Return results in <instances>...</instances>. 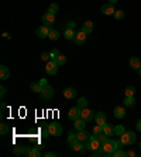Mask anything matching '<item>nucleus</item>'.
<instances>
[{
    "label": "nucleus",
    "instance_id": "a18cd8bd",
    "mask_svg": "<svg viewBox=\"0 0 141 157\" xmlns=\"http://www.w3.org/2000/svg\"><path fill=\"white\" fill-rule=\"evenodd\" d=\"M4 95H6V88H4V86H2V88H0V96L3 98Z\"/></svg>",
    "mask_w": 141,
    "mask_h": 157
},
{
    "label": "nucleus",
    "instance_id": "423d86ee",
    "mask_svg": "<svg viewBox=\"0 0 141 157\" xmlns=\"http://www.w3.org/2000/svg\"><path fill=\"white\" fill-rule=\"evenodd\" d=\"M41 21H42V24H45V26H48V27H51L52 24L55 23V14L47 11L45 14H42Z\"/></svg>",
    "mask_w": 141,
    "mask_h": 157
},
{
    "label": "nucleus",
    "instance_id": "9d476101",
    "mask_svg": "<svg viewBox=\"0 0 141 157\" xmlns=\"http://www.w3.org/2000/svg\"><path fill=\"white\" fill-rule=\"evenodd\" d=\"M86 40H88V34H86L85 31H82V30H80L79 33H76L75 38H74V41H75L76 46H82V44H85Z\"/></svg>",
    "mask_w": 141,
    "mask_h": 157
},
{
    "label": "nucleus",
    "instance_id": "2eb2a0df",
    "mask_svg": "<svg viewBox=\"0 0 141 157\" xmlns=\"http://www.w3.org/2000/svg\"><path fill=\"white\" fill-rule=\"evenodd\" d=\"M9 77H10V69L6 65H2L0 67V79L6 81V79H9Z\"/></svg>",
    "mask_w": 141,
    "mask_h": 157
},
{
    "label": "nucleus",
    "instance_id": "5701e85b",
    "mask_svg": "<svg viewBox=\"0 0 141 157\" xmlns=\"http://www.w3.org/2000/svg\"><path fill=\"white\" fill-rule=\"evenodd\" d=\"M30 89H31L33 92H35V93H41L42 86L40 85V82H31V85H30Z\"/></svg>",
    "mask_w": 141,
    "mask_h": 157
},
{
    "label": "nucleus",
    "instance_id": "c03bdc74",
    "mask_svg": "<svg viewBox=\"0 0 141 157\" xmlns=\"http://www.w3.org/2000/svg\"><path fill=\"white\" fill-rule=\"evenodd\" d=\"M40 85H41L42 88H44V86H47V85H48V82H47V79H45V78H42V79H40Z\"/></svg>",
    "mask_w": 141,
    "mask_h": 157
},
{
    "label": "nucleus",
    "instance_id": "7ed1b4c3",
    "mask_svg": "<svg viewBox=\"0 0 141 157\" xmlns=\"http://www.w3.org/2000/svg\"><path fill=\"white\" fill-rule=\"evenodd\" d=\"M40 95H41V99H44V101H50V99H52L54 95H55V89H54V86H51V85H47V86L42 88Z\"/></svg>",
    "mask_w": 141,
    "mask_h": 157
},
{
    "label": "nucleus",
    "instance_id": "f03ea898",
    "mask_svg": "<svg viewBox=\"0 0 141 157\" xmlns=\"http://www.w3.org/2000/svg\"><path fill=\"white\" fill-rule=\"evenodd\" d=\"M120 146H131L136 142V133L134 132H124L120 136Z\"/></svg>",
    "mask_w": 141,
    "mask_h": 157
},
{
    "label": "nucleus",
    "instance_id": "37998d69",
    "mask_svg": "<svg viewBox=\"0 0 141 157\" xmlns=\"http://www.w3.org/2000/svg\"><path fill=\"white\" fill-rule=\"evenodd\" d=\"M66 28H72V30H75V21H68V23H66Z\"/></svg>",
    "mask_w": 141,
    "mask_h": 157
},
{
    "label": "nucleus",
    "instance_id": "e433bc0d",
    "mask_svg": "<svg viewBox=\"0 0 141 157\" xmlns=\"http://www.w3.org/2000/svg\"><path fill=\"white\" fill-rule=\"evenodd\" d=\"M41 134H42V137H50V136H51V134H50V129H48V125H45L42 127Z\"/></svg>",
    "mask_w": 141,
    "mask_h": 157
},
{
    "label": "nucleus",
    "instance_id": "f3484780",
    "mask_svg": "<svg viewBox=\"0 0 141 157\" xmlns=\"http://www.w3.org/2000/svg\"><path fill=\"white\" fill-rule=\"evenodd\" d=\"M113 113H114V116H116L117 119H123V118L126 116V109L123 106H116L114 111H113Z\"/></svg>",
    "mask_w": 141,
    "mask_h": 157
},
{
    "label": "nucleus",
    "instance_id": "09e8293b",
    "mask_svg": "<svg viewBox=\"0 0 141 157\" xmlns=\"http://www.w3.org/2000/svg\"><path fill=\"white\" fill-rule=\"evenodd\" d=\"M127 156H130V157H134V156H136V153H134V150H130V152L127 153Z\"/></svg>",
    "mask_w": 141,
    "mask_h": 157
},
{
    "label": "nucleus",
    "instance_id": "ddd939ff",
    "mask_svg": "<svg viewBox=\"0 0 141 157\" xmlns=\"http://www.w3.org/2000/svg\"><path fill=\"white\" fill-rule=\"evenodd\" d=\"M64 96H65V99H74L76 96V89L72 88V86L65 88L64 89Z\"/></svg>",
    "mask_w": 141,
    "mask_h": 157
},
{
    "label": "nucleus",
    "instance_id": "cd10ccee",
    "mask_svg": "<svg viewBox=\"0 0 141 157\" xmlns=\"http://www.w3.org/2000/svg\"><path fill=\"white\" fill-rule=\"evenodd\" d=\"M126 132V129H124V126L123 125H117V126H114V133L117 134V136H122L123 133Z\"/></svg>",
    "mask_w": 141,
    "mask_h": 157
},
{
    "label": "nucleus",
    "instance_id": "de8ad7c7",
    "mask_svg": "<svg viewBox=\"0 0 141 157\" xmlns=\"http://www.w3.org/2000/svg\"><path fill=\"white\" fill-rule=\"evenodd\" d=\"M136 129L138 130V132H141V119H138V122H137V125H136Z\"/></svg>",
    "mask_w": 141,
    "mask_h": 157
},
{
    "label": "nucleus",
    "instance_id": "393cba45",
    "mask_svg": "<svg viewBox=\"0 0 141 157\" xmlns=\"http://www.w3.org/2000/svg\"><path fill=\"white\" fill-rule=\"evenodd\" d=\"M124 105H126V106H134V105H136V99H134V96H126L124 98Z\"/></svg>",
    "mask_w": 141,
    "mask_h": 157
},
{
    "label": "nucleus",
    "instance_id": "bb28decb",
    "mask_svg": "<svg viewBox=\"0 0 141 157\" xmlns=\"http://www.w3.org/2000/svg\"><path fill=\"white\" fill-rule=\"evenodd\" d=\"M48 38H50V40H52V41H54V40H58V38H59V33L56 31V30H54V28H51Z\"/></svg>",
    "mask_w": 141,
    "mask_h": 157
},
{
    "label": "nucleus",
    "instance_id": "c9c22d12",
    "mask_svg": "<svg viewBox=\"0 0 141 157\" xmlns=\"http://www.w3.org/2000/svg\"><path fill=\"white\" fill-rule=\"evenodd\" d=\"M9 125H6V123H2L0 125V134H7L9 133Z\"/></svg>",
    "mask_w": 141,
    "mask_h": 157
},
{
    "label": "nucleus",
    "instance_id": "79ce46f5",
    "mask_svg": "<svg viewBox=\"0 0 141 157\" xmlns=\"http://www.w3.org/2000/svg\"><path fill=\"white\" fill-rule=\"evenodd\" d=\"M31 150H33V147H30V146L24 147V156H28V157H30V154H31Z\"/></svg>",
    "mask_w": 141,
    "mask_h": 157
},
{
    "label": "nucleus",
    "instance_id": "b1692460",
    "mask_svg": "<svg viewBox=\"0 0 141 157\" xmlns=\"http://www.w3.org/2000/svg\"><path fill=\"white\" fill-rule=\"evenodd\" d=\"M75 36H76L75 30H72V28H66L65 30V38L66 40H74Z\"/></svg>",
    "mask_w": 141,
    "mask_h": 157
},
{
    "label": "nucleus",
    "instance_id": "ea45409f",
    "mask_svg": "<svg viewBox=\"0 0 141 157\" xmlns=\"http://www.w3.org/2000/svg\"><path fill=\"white\" fill-rule=\"evenodd\" d=\"M50 54H51V60H56V57L59 55L61 52H59V50H56V48H55V50H52Z\"/></svg>",
    "mask_w": 141,
    "mask_h": 157
},
{
    "label": "nucleus",
    "instance_id": "603ef678",
    "mask_svg": "<svg viewBox=\"0 0 141 157\" xmlns=\"http://www.w3.org/2000/svg\"><path fill=\"white\" fill-rule=\"evenodd\" d=\"M138 75H140V77H141V67H140V68H138Z\"/></svg>",
    "mask_w": 141,
    "mask_h": 157
},
{
    "label": "nucleus",
    "instance_id": "dca6fc26",
    "mask_svg": "<svg viewBox=\"0 0 141 157\" xmlns=\"http://www.w3.org/2000/svg\"><path fill=\"white\" fill-rule=\"evenodd\" d=\"M72 150H75V152L78 153H85L88 149H86V146L83 144V142H80V140H78L74 146H72Z\"/></svg>",
    "mask_w": 141,
    "mask_h": 157
},
{
    "label": "nucleus",
    "instance_id": "58836bf2",
    "mask_svg": "<svg viewBox=\"0 0 141 157\" xmlns=\"http://www.w3.org/2000/svg\"><path fill=\"white\" fill-rule=\"evenodd\" d=\"M41 60L44 61V62L51 61V54H50V52H42V54H41Z\"/></svg>",
    "mask_w": 141,
    "mask_h": 157
},
{
    "label": "nucleus",
    "instance_id": "3c124183",
    "mask_svg": "<svg viewBox=\"0 0 141 157\" xmlns=\"http://www.w3.org/2000/svg\"><path fill=\"white\" fill-rule=\"evenodd\" d=\"M3 37H4V38H7V37H9V38H10V36H9V34H7V33H3Z\"/></svg>",
    "mask_w": 141,
    "mask_h": 157
},
{
    "label": "nucleus",
    "instance_id": "4be33fe9",
    "mask_svg": "<svg viewBox=\"0 0 141 157\" xmlns=\"http://www.w3.org/2000/svg\"><path fill=\"white\" fill-rule=\"evenodd\" d=\"M88 136H89V134H88V132H85V129L79 130V132L76 133V137H78V140H80V142H86V140H89Z\"/></svg>",
    "mask_w": 141,
    "mask_h": 157
},
{
    "label": "nucleus",
    "instance_id": "f257e3e1",
    "mask_svg": "<svg viewBox=\"0 0 141 157\" xmlns=\"http://www.w3.org/2000/svg\"><path fill=\"white\" fill-rule=\"evenodd\" d=\"M118 147H120V142H117V140H113V139H109L106 143L102 144V149L104 150L106 156H109V157H112V153L116 152Z\"/></svg>",
    "mask_w": 141,
    "mask_h": 157
},
{
    "label": "nucleus",
    "instance_id": "20e7f679",
    "mask_svg": "<svg viewBox=\"0 0 141 157\" xmlns=\"http://www.w3.org/2000/svg\"><path fill=\"white\" fill-rule=\"evenodd\" d=\"M48 129H50V134L54 136V137H58V136H61L62 134V126L58 123V122H52L48 125Z\"/></svg>",
    "mask_w": 141,
    "mask_h": 157
},
{
    "label": "nucleus",
    "instance_id": "0eeeda50",
    "mask_svg": "<svg viewBox=\"0 0 141 157\" xmlns=\"http://www.w3.org/2000/svg\"><path fill=\"white\" fill-rule=\"evenodd\" d=\"M80 113H82V109L76 105V106H74V108H70L69 109V112H68V119L75 122L76 119H79L80 118Z\"/></svg>",
    "mask_w": 141,
    "mask_h": 157
},
{
    "label": "nucleus",
    "instance_id": "1a4fd4ad",
    "mask_svg": "<svg viewBox=\"0 0 141 157\" xmlns=\"http://www.w3.org/2000/svg\"><path fill=\"white\" fill-rule=\"evenodd\" d=\"M80 118L85 119L86 122H90V120L94 119V111H92L89 108H83L82 109V113H80Z\"/></svg>",
    "mask_w": 141,
    "mask_h": 157
},
{
    "label": "nucleus",
    "instance_id": "aec40b11",
    "mask_svg": "<svg viewBox=\"0 0 141 157\" xmlns=\"http://www.w3.org/2000/svg\"><path fill=\"white\" fill-rule=\"evenodd\" d=\"M86 123H88L86 120L82 119V118H79V119H76V120H75V125H74V126H75V129L78 130V132H79V130H83V129H85Z\"/></svg>",
    "mask_w": 141,
    "mask_h": 157
},
{
    "label": "nucleus",
    "instance_id": "f704fd0d",
    "mask_svg": "<svg viewBox=\"0 0 141 157\" xmlns=\"http://www.w3.org/2000/svg\"><path fill=\"white\" fill-rule=\"evenodd\" d=\"M41 156H42V153L40 152V149H38V147H33L30 157H41Z\"/></svg>",
    "mask_w": 141,
    "mask_h": 157
},
{
    "label": "nucleus",
    "instance_id": "9b49d317",
    "mask_svg": "<svg viewBox=\"0 0 141 157\" xmlns=\"http://www.w3.org/2000/svg\"><path fill=\"white\" fill-rule=\"evenodd\" d=\"M94 122H96V125H100L103 126L107 123V116L104 112H98V113H94Z\"/></svg>",
    "mask_w": 141,
    "mask_h": 157
},
{
    "label": "nucleus",
    "instance_id": "412c9836",
    "mask_svg": "<svg viewBox=\"0 0 141 157\" xmlns=\"http://www.w3.org/2000/svg\"><path fill=\"white\" fill-rule=\"evenodd\" d=\"M102 127H103V133L106 134V136H113V134H116L114 133V127H113L112 125H109V123L103 125Z\"/></svg>",
    "mask_w": 141,
    "mask_h": 157
},
{
    "label": "nucleus",
    "instance_id": "8fccbe9b",
    "mask_svg": "<svg viewBox=\"0 0 141 157\" xmlns=\"http://www.w3.org/2000/svg\"><path fill=\"white\" fill-rule=\"evenodd\" d=\"M118 0H109V3H113V5H114V3H117Z\"/></svg>",
    "mask_w": 141,
    "mask_h": 157
},
{
    "label": "nucleus",
    "instance_id": "a19ab883",
    "mask_svg": "<svg viewBox=\"0 0 141 157\" xmlns=\"http://www.w3.org/2000/svg\"><path fill=\"white\" fill-rule=\"evenodd\" d=\"M102 132H103V127H102L100 125H96V126L93 127V133H94V134H100Z\"/></svg>",
    "mask_w": 141,
    "mask_h": 157
},
{
    "label": "nucleus",
    "instance_id": "a878e982",
    "mask_svg": "<svg viewBox=\"0 0 141 157\" xmlns=\"http://www.w3.org/2000/svg\"><path fill=\"white\" fill-rule=\"evenodd\" d=\"M134 93H136V88L131 86V85L124 89V95H126V96H134Z\"/></svg>",
    "mask_w": 141,
    "mask_h": 157
},
{
    "label": "nucleus",
    "instance_id": "a211bd4d",
    "mask_svg": "<svg viewBox=\"0 0 141 157\" xmlns=\"http://www.w3.org/2000/svg\"><path fill=\"white\" fill-rule=\"evenodd\" d=\"M82 31H85L86 34H90V33L93 31V23H92L90 20L85 21V23L82 24Z\"/></svg>",
    "mask_w": 141,
    "mask_h": 157
},
{
    "label": "nucleus",
    "instance_id": "6e6552de",
    "mask_svg": "<svg viewBox=\"0 0 141 157\" xmlns=\"http://www.w3.org/2000/svg\"><path fill=\"white\" fill-rule=\"evenodd\" d=\"M50 31H51V27H48L45 24H42L35 30V34H37L40 38H47L50 36Z\"/></svg>",
    "mask_w": 141,
    "mask_h": 157
},
{
    "label": "nucleus",
    "instance_id": "f8f14e48",
    "mask_svg": "<svg viewBox=\"0 0 141 157\" xmlns=\"http://www.w3.org/2000/svg\"><path fill=\"white\" fill-rule=\"evenodd\" d=\"M100 11L103 14H106V16H112V14L116 13V9H114L113 3H106V5H103L100 7Z\"/></svg>",
    "mask_w": 141,
    "mask_h": 157
},
{
    "label": "nucleus",
    "instance_id": "39448f33",
    "mask_svg": "<svg viewBox=\"0 0 141 157\" xmlns=\"http://www.w3.org/2000/svg\"><path fill=\"white\" fill-rule=\"evenodd\" d=\"M58 67H59V65L55 62V60L48 61L47 64H45V72H47L48 75H55L56 72H58Z\"/></svg>",
    "mask_w": 141,
    "mask_h": 157
},
{
    "label": "nucleus",
    "instance_id": "49530a36",
    "mask_svg": "<svg viewBox=\"0 0 141 157\" xmlns=\"http://www.w3.org/2000/svg\"><path fill=\"white\" fill-rule=\"evenodd\" d=\"M44 157H55V153H52V152H47L45 154H44Z\"/></svg>",
    "mask_w": 141,
    "mask_h": 157
},
{
    "label": "nucleus",
    "instance_id": "2f4dec72",
    "mask_svg": "<svg viewBox=\"0 0 141 157\" xmlns=\"http://www.w3.org/2000/svg\"><path fill=\"white\" fill-rule=\"evenodd\" d=\"M113 16H114V19H116V20H123L126 14H124V11L120 9V10H116V13L113 14Z\"/></svg>",
    "mask_w": 141,
    "mask_h": 157
},
{
    "label": "nucleus",
    "instance_id": "c85d7f7f",
    "mask_svg": "<svg viewBox=\"0 0 141 157\" xmlns=\"http://www.w3.org/2000/svg\"><path fill=\"white\" fill-rule=\"evenodd\" d=\"M55 62H56L58 65H59V67H61V65H65V62H66V57H65V55H62V54H59V55L56 57Z\"/></svg>",
    "mask_w": 141,
    "mask_h": 157
},
{
    "label": "nucleus",
    "instance_id": "473e14b6",
    "mask_svg": "<svg viewBox=\"0 0 141 157\" xmlns=\"http://www.w3.org/2000/svg\"><path fill=\"white\" fill-rule=\"evenodd\" d=\"M98 140L100 142V144H104V143H106V142L109 140V136H106V134L102 132L100 134H98Z\"/></svg>",
    "mask_w": 141,
    "mask_h": 157
},
{
    "label": "nucleus",
    "instance_id": "72a5a7b5",
    "mask_svg": "<svg viewBox=\"0 0 141 157\" xmlns=\"http://www.w3.org/2000/svg\"><path fill=\"white\" fill-rule=\"evenodd\" d=\"M126 156H127V153H124L123 150H120V147H118L116 152L112 153V157H126Z\"/></svg>",
    "mask_w": 141,
    "mask_h": 157
},
{
    "label": "nucleus",
    "instance_id": "864d4df0",
    "mask_svg": "<svg viewBox=\"0 0 141 157\" xmlns=\"http://www.w3.org/2000/svg\"><path fill=\"white\" fill-rule=\"evenodd\" d=\"M140 147H141V143H140Z\"/></svg>",
    "mask_w": 141,
    "mask_h": 157
},
{
    "label": "nucleus",
    "instance_id": "4c0bfd02",
    "mask_svg": "<svg viewBox=\"0 0 141 157\" xmlns=\"http://www.w3.org/2000/svg\"><path fill=\"white\" fill-rule=\"evenodd\" d=\"M13 153L16 154V156H23L24 154V147H14Z\"/></svg>",
    "mask_w": 141,
    "mask_h": 157
},
{
    "label": "nucleus",
    "instance_id": "7c9ffc66",
    "mask_svg": "<svg viewBox=\"0 0 141 157\" xmlns=\"http://www.w3.org/2000/svg\"><path fill=\"white\" fill-rule=\"evenodd\" d=\"M58 10H59V5H58V3H51L50 7H48V11H50V13H54V14H55Z\"/></svg>",
    "mask_w": 141,
    "mask_h": 157
},
{
    "label": "nucleus",
    "instance_id": "c756f323",
    "mask_svg": "<svg viewBox=\"0 0 141 157\" xmlns=\"http://www.w3.org/2000/svg\"><path fill=\"white\" fill-rule=\"evenodd\" d=\"M78 106H79L80 109L88 108V99H86V98H79V99H78Z\"/></svg>",
    "mask_w": 141,
    "mask_h": 157
},
{
    "label": "nucleus",
    "instance_id": "4468645a",
    "mask_svg": "<svg viewBox=\"0 0 141 157\" xmlns=\"http://www.w3.org/2000/svg\"><path fill=\"white\" fill-rule=\"evenodd\" d=\"M128 65H130V68L137 69V71H138V68L141 67V60L140 58H137V57H131L130 61H128Z\"/></svg>",
    "mask_w": 141,
    "mask_h": 157
},
{
    "label": "nucleus",
    "instance_id": "6ab92c4d",
    "mask_svg": "<svg viewBox=\"0 0 141 157\" xmlns=\"http://www.w3.org/2000/svg\"><path fill=\"white\" fill-rule=\"evenodd\" d=\"M78 142V137H76L75 132H69V134H68V139H66V143H68V146L69 147H72L74 144Z\"/></svg>",
    "mask_w": 141,
    "mask_h": 157
}]
</instances>
